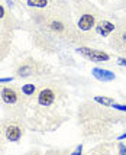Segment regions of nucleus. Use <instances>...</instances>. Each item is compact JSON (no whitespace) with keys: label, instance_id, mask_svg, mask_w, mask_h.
<instances>
[{"label":"nucleus","instance_id":"nucleus-6","mask_svg":"<svg viewBox=\"0 0 126 155\" xmlns=\"http://www.w3.org/2000/svg\"><path fill=\"white\" fill-rule=\"evenodd\" d=\"M0 106L3 109V115L7 116H18L26 119L29 112V106L18 83L0 84Z\"/></svg>","mask_w":126,"mask_h":155},{"label":"nucleus","instance_id":"nucleus-12","mask_svg":"<svg viewBox=\"0 0 126 155\" xmlns=\"http://www.w3.org/2000/svg\"><path fill=\"white\" fill-rule=\"evenodd\" d=\"M88 154H113L116 152V142L113 139H103V141H99L97 145L90 148L87 151Z\"/></svg>","mask_w":126,"mask_h":155},{"label":"nucleus","instance_id":"nucleus-20","mask_svg":"<svg viewBox=\"0 0 126 155\" xmlns=\"http://www.w3.org/2000/svg\"><path fill=\"white\" fill-rule=\"evenodd\" d=\"M83 152H84V151H83V143H80V145H77V147H75V148H74L70 154H71V155H77V154H83Z\"/></svg>","mask_w":126,"mask_h":155},{"label":"nucleus","instance_id":"nucleus-16","mask_svg":"<svg viewBox=\"0 0 126 155\" xmlns=\"http://www.w3.org/2000/svg\"><path fill=\"white\" fill-rule=\"evenodd\" d=\"M114 141V139H113ZM116 142V154L120 155H126V143L122 141H114Z\"/></svg>","mask_w":126,"mask_h":155},{"label":"nucleus","instance_id":"nucleus-2","mask_svg":"<svg viewBox=\"0 0 126 155\" xmlns=\"http://www.w3.org/2000/svg\"><path fill=\"white\" fill-rule=\"evenodd\" d=\"M70 91L57 77L44 81L26 116L28 129L35 134L55 132L70 117Z\"/></svg>","mask_w":126,"mask_h":155},{"label":"nucleus","instance_id":"nucleus-4","mask_svg":"<svg viewBox=\"0 0 126 155\" xmlns=\"http://www.w3.org/2000/svg\"><path fill=\"white\" fill-rule=\"evenodd\" d=\"M71 5L74 22L83 39L86 41V44H96L97 39L94 36V29L106 13L90 0H71Z\"/></svg>","mask_w":126,"mask_h":155},{"label":"nucleus","instance_id":"nucleus-8","mask_svg":"<svg viewBox=\"0 0 126 155\" xmlns=\"http://www.w3.org/2000/svg\"><path fill=\"white\" fill-rule=\"evenodd\" d=\"M73 51L78 55L80 58L86 61H90L93 64H110L114 62L116 54L114 52H109L104 48L96 47L94 44H81L73 48Z\"/></svg>","mask_w":126,"mask_h":155},{"label":"nucleus","instance_id":"nucleus-17","mask_svg":"<svg viewBox=\"0 0 126 155\" xmlns=\"http://www.w3.org/2000/svg\"><path fill=\"white\" fill-rule=\"evenodd\" d=\"M114 64H118L119 67L126 68V57H120V55H116V58H114Z\"/></svg>","mask_w":126,"mask_h":155},{"label":"nucleus","instance_id":"nucleus-3","mask_svg":"<svg viewBox=\"0 0 126 155\" xmlns=\"http://www.w3.org/2000/svg\"><path fill=\"white\" fill-rule=\"evenodd\" d=\"M75 120L84 139L99 142L112 139L116 135L114 129L126 126V112L99 104L91 99L81 101L77 106Z\"/></svg>","mask_w":126,"mask_h":155},{"label":"nucleus","instance_id":"nucleus-1","mask_svg":"<svg viewBox=\"0 0 126 155\" xmlns=\"http://www.w3.org/2000/svg\"><path fill=\"white\" fill-rule=\"evenodd\" d=\"M22 31L36 51L57 55L65 48L86 44L75 26L71 0H57L52 6L28 12Z\"/></svg>","mask_w":126,"mask_h":155},{"label":"nucleus","instance_id":"nucleus-13","mask_svg":"<svg viewBox=\"0 0 126 155\" xmlns=\"http://www.w3.org/2000/svg\"><path fill=\"white\" fill-rule=\"evenodd\" d=\"M15 35H0V64L12 52Z\"/></svg>","mask_w":126,"mask_h":155},{"label":"nucleus","instance_id":"nucleus-15","mask_svg":"<svg viewBox=\"0 0 126 155\" xmlns=\"http://www.w3.org/2000/svg\"><path fill=\"white\" fill-rule=\"evenodd\" d=\"M93 100L97 101L99 104H103V106H107V107H112V104L114 101L118 100L116 97H113V96H101V94H97V96H93Z\"/></svg>","mask_w":126,"mask_h":155},{"label":"nucleus","instance_id":"nucleus-7","mask_svg":"<svg viewBox=\"0 0 126 155\" xmlns=\"http://www.w3.org/2000/svg\"><path fill=\"white\" fill-rule=\"evenodd\" d=\"M28 125L26 119L23 117H18V116H7L3 115V117L0 119V138L10 145H18L23 136L26 135Z\"/></svg>","mask_w":126,"mask_h":155},{"label":"nucleus","instance_id":"nucleus-10","mask_svg":"<svg viewBox=\"0 0 126 155\" xmlns=\"http://www.w3.org/2000/svg\"><path fill=\"white\" fill-rule=\"evenodd\" d=\"M109 47L116 55L126 57V16L118 18V26L109 36Z\"/></svg>","mask_w":126,"mask_h":155},{"label":"nucleus","instance_id":"nucleus-19","mask_svg":"<svg viewBox=\"0 0 126 155\" xmlns=\"http://www.w3.org/2000/svg\"><path fill=\"white\" fill-rule=\"evenodd\" d=\"M15 81H18L15 77H2L0 78V84H9V83H15Z\"/></svg>","mask_w":126,"mask_h":155},{"label":"nucleus","instance_id":"nucleus-9","mask_svg":"<svg viewBox=\"0 0 126 155\" xmlns=\"http://www.w3.org/2000/svg\"><path fill=\"white\" fill-rule=\"evenodd\" d=\"M23 20L12 12L3 0H0V35H15L22 31Z\"/></svg>","mask_w":126,"mask_h":155},{"label":"nucleus","instance_id":"nucleus-14","mask_svg":"<svg viewBox=\"0 0 126 155\" xmlns=\"http://www.w3.org/2000/svg\"><path fill=\"white\" fill-rule=\"evenodd\" d=\"M91 75H93L96 80L103 81V83H109V81L116 80L114 73L109 71V70H104V68H101V67H94L91 70Z\"/></svg>","mask_w":126,"mask_h":155},{"label":"nucleus","instance_id":"nucleus-11","mask_svg":"<svg viewBox=\"0 0 126 155\" xmlns=\"http://www.w3.org/2000/svg\"><path fill=\"white\" fill-rule=\"evenodd\" d=\"M116 26H118V18L110 19V18H107V15H104V16L100 19L99 23H97L96 29H94L96 39L99 41V38H107V39H109V36L114 32Z\"/></svg>","mask_w":126,"mask_h":155},{"label":"nucleus","instance_id":"nucleus-21","mask_svg":"<svg viewBox=\"0 0 126 155\" xmlns=\"http://www.w3.org/2000/svg\"><path fill=\"white\" fill-rule=\"evenodd\" d=\"M119 97H120V99H122L123 101H126V93H120Z\"/></svg>","mask_w":126,"mask_h":155},{"label":"nucleus","instance_id":"nucleus-22","mask_svg":"<svg viewBox=\"0 0 126 155\" xmlns=\"http://www.w3.org/2000/svg\"><path fill=\"white\" fill-rule=\"evenodd\" d=\"M100 3H107V2H109V0H99Z\"/></svg>","mask_w":126,"mask_h":155},{"label":"nucleus","instance_id":"nucleus-18","mask_svg":"<svg viewBox=\"0 0 126 155\" xmlns=\"http://www.w3.org/2000/svg\"><path fill=\"white\" fill-rule=\"evenodd\" d=\"M7 148H9V143H7L5 139H2V138H0V154H6Z\"/></svg>","mask_w":126,"mask_h":155},{"label":"nucleus","instance_id":"nucleus-5","mask_svg":"<svg viewBox=\"0 0 126 155\" xmlns=\"http://www.w3.org/2000/svg\"><path fill=\"white\" fill-rule=\"evenodd\" d=\"M12 74L18 81L26 80H48L57 77L55 68L47 61L39 60L32 54H23L12 62Z\"/></svg>","mask_w":126,"mask_h":155}]
</instances>
